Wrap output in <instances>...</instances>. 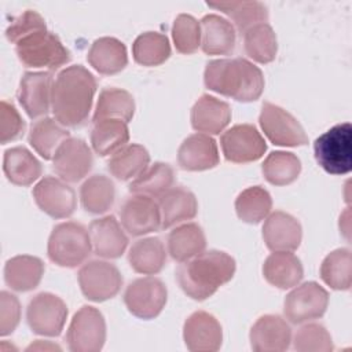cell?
Returning a JSON list of instances; mask_svg holds the SVG:
<instances>
[{"label": "cell", "instance_id": "603a6c76", "mask_svg": "<svg viewBox=\"0 0 352 352\" xmlns=\"http://www.w3.org/2000/svg\"><path fill=\"white\" fill-rule=\"evenodd\" d=\"M191 126L206 135H219L231 121L230 104L212 95H202L191 109Z\"/></svg>", "mask_w": 352, "mask_h": 352}, {"label": "cell", "instance_id": "d590c367", "mask_svg": "<svg viewBox=\"0 0 352 352\" xmlns=\"http://www.w3.org/2000/svg\"><path fill=\"white\" fill-rule=\"evenodd\" d=\"M135 114L133 96L121 88L107 87L99 94L92 122L106 118H120L125 122L131 121Z\"/></svg>", "mask_w": 352, "mask_h": 352}, {"label": "cell", "instance_id": "44dd1931", "mask_svg": "<svg viewBox=\"0 0 352 352\" xmlns=\"http://www.w3.org/2000/svg\"><path fill=\"white\" fill-rule=\"evenodd\" d=\"M88 232L92 250L99 257L118 258L128 246V236L113 214L92 220Z\"/></svg>", "mask_w": 352, "mask_h": 352}, {"label": "cell", "instance_id": "4dcf8cb0", "mask_svg": "<svg viewBox=\"0 0 352 352\" xmlns=\"http://www.w3.org/2000/svg\"><path fill=\"white\" fill-rule=\"evenodd\" d=\"M168 253L179 263L187 261L206 248V236L197 223H186L173 228L166 238Z\"/></svg>", "mask_w": 352, "mask_h": 352}, {"label": "cell", "instance_id": "d6986e66", "mask_svg": "<svg viewBox=\"0 0 352 352\" xmlns=\"http://www.w3.org/2000/svg\"><path fill=\"white\" fill-rule=\"evenodd\" d=\"M263 239L271 252H294L302 238L300 221L282 210H275L264 219Z\"/></svg>", "mask_w": 352, "mask_h": 352}, {"label": "cell", "instance_id": "1f68e13d", "mask_svg": "<svg viewBox=\"0 0 352 352\" xmlns=\"http://www.w3.org/2000/svg\"><path fill=\"white\" fill-rule=\"evenodd\" d=\"M128 140L129 129L125 121L120 118H106L94 122L91 129V144L98 155H113L126 146Z\"/></svg>", "mask_w": 352, "mask_h": 352}, {"label": "cell", "instance_id": "484cf974", "mask_svg": "<svg viewBox=\"0 0 352 352\" xmlns=\"http://www.w3.org/2000/svg\"><path fill=\"white\" fill-rule=\"evenodd\" d=\"M263 275L270 285L278 289H292L301 282L304 268L292 252H272L263 264Z\"/></svg>", "mask_w": 352, "mask_h": 352}, {"label": "cell", "instance_id": "c3c4849f", "mask_svg": "<svg viewBox=\"0 0 352 352\" xmlns=\"http://www.w3.org/2000/svg\"><path fill=\"white\" fill-rule=\"evenodd\" d=\"M21 320V304L16 296L3 290L0 293V336L11 334Z\"/></svg>", "mask_w": 352, "mask_h": 352}, {"label": "cell", "instance_id": "3957f363", "mask_svg": "<svg viewBox=\"0 0 352 352\" xmlns=\"http://www.w3.org/2000/svg\"><path fill=\"white\" fill-rule=\"evenodd\" d=\"M206 88L238 102L257 100L264 91L263 72L245 58L210 60L204 73Z\"/></svg>", "mask_w": 352, "mask_h": 352}, {"label": "cell", "instance_id": "7a4b0ae2", "mask_svg": "<svg viewBox=\"0 0 352 352\" xmlns=\"http://www.w3.org/2000/svg\"><path fill=\"white\" fill-rule=\"evenodd\" d=\"M235 270V260L228 253L204 250L177 267L176 279L180 289L190 298L204 301L213 296L219 287L230 282Z\"/></svg>", "mask_w": 352, "mask_h": 352}, {"label": "cell", "instance_id": "5b68a950", "mask_svg": "<svg viewBox=\"0 0 352 352\" xmlns=\"http://www.w3.org/2000/svg\"><path fill=\"white\" fill-rule=\"evenodd\" d=\"M15 52L19 60L28 67L58 70L72 59L70 51L63 45L60 38L45 30L34 32L15 44Z\"/></svg>", "mask_w": 352, "mask_h": 352}, {"label": "cell", "instance_id": "277c9868", "mask_svg": "<svg viewBox=\"0 0 352 352\" xmlns=\"http://www.w3.org/2000/svg\"><path fill=\"white\" fill-rule=\"evenodd\" d=\"M92 252L88 230L77 221L56 224L48 238L47 254L59 267L81 265Z\"/></svg>", "mask_w": 352, "mask_h": 352}, {"label": "cell", "instance_id": "bcb514c9", "mask_svg": "<svg viewBox=\"0 0 352 352\" xmlns=\"http://www.w3.org/2000/svg\"><path fill=\"white\" fill-rule=\"evenodd\" d=\"M45 29L47 25L44 18L34 10H26L19 16L12 19V22L6 29V36L11 43L16 44L23 37Z\"/></svg>", "mask_w": 352, "mask_h": 352}, {"label": "cell", "instance_id": "8d00e7d4", "mask_svg": "<svg viewBox=\"0 0 352 352\" xmlns=\"http://www.w3.org/2000/svg\"><path fill=\"white\" fill-rule=\"evenodd\" d=\"M210 8L224 12L232 19L236 29L241 33H245L254 25L267 23L268 8L261 1H219V3H206Z\"/></svg>", "mask_w": 352, "mask_h": 352}, {"label": "cell", "instance_id": "d6a6232c", "mask_svg": "<svg viewBox=\"0 0 352 352\" xmlns=\"http://www.w3.org/2000/svg\"><path fill=\"white\" fill-rule=\"evenodd\" d=\"M70 138L69 131L55 118L43 117L34 121L29 131V143L44 160L54 158L58 147Z\"/></svg>", "mask_w": 352, "mask_h": 352}, {"label": "cell", "instance_id": "8992f818", "mask_svg": "<svg viewBox=\"0 0 352 352\" xmlns=\"http://www.w3.org/2000/svg\"><path fill=\"white\" fill-rule=\"evenodd\" d=\"M315 160L330 175H346L352 168V126L342 122L331 126L314 142Z\"/></svg>", "mask_w": 352, "mask_h": 352}, {"label": "cell", "instance_id": "30bf717a", "mask_svg": "<svg viewBox=\"0 0 352 352\" xmlns=\"http://www.w3.org/2000/svg\"><path fill=\"white\" fill-rule=\"evenodd\" d=\"M78 285L88 300L102 302L118 294L122 276L114 264L104 260H89L78 271Z\"/></svg>", "mask_w": 352, "mask_h": 352}, {"label": "cell", "instance_id": "d4e9b609", "mask_svg": "<svg viewBox=\"0 0 352 352\" xmlns=\"http://www.w3.org/2000/svg\"><path fill=\"white\" fill-rule=\"evenodd\" d=\"M201 47L206 55H227L236 41L234 25L217 15L208 14L201 21Z\"/></svg>", "mask_w": 352, "mask_h": 352}, {"label": "cell", "instance_id": "6da1fadb", "mask_svg": "<svg viewBox=\"0 0 352 352\" xmlns=\"http://www.w3.org/2000/svg\"><path fill=\"white\" fill-rule=\"evenodd\" d=\"M96 88L95 76L82 65L60 70L52 84L51 110L54 118L69 128L82 125L92 109Z\"/></svg>", "mask_w": 352, "mask_h": 352}, {"label": "cell", "instance_id": "ac0fdd59", "mask_svg": "<svg viewBox=\"0 0 352 352\" xmlns=\"http://www.w3.org/2000/svg\"><path fill=\"white\" fill-rule=\"evenodd\" d=\"M52 84L50 72H26L22 76L16 98L30 118L43 117L50 111Z\"/></svg>", "mask_w": 352, "mask_h": 352}, {"label": "cell", "instance_id": "7dc6e473", "mask_svg": "<svg viewBox=\"0 0 352 352\" xmlns=\"http://www.w3.org/2000/svg\"><path fill=\"white\" fill-rule=\"evenodd\" d=\"M25 132V121L12 103L1 100L0 103V143L7 144L19 139Z\"/></svg>", "mask_w": 352, "mask_h": 352}, {"label": "cell", "instance_id": "ba28073f", "mask_svg": "<svg viewBox=\"0 0 352 352\" xmlns=\"http://www.w3.org/2000/svg\"><path fill=\"white\" fill-rule=\"evenodd\" d=\"M168 300L165 283L155 276H143L132 280L124 292L126 309L136 318L148 320L161 314Z\"/></svg>", "mask_w": 352, "mask_h": 352}, {"label": "cell", "instance_id": "52a82bcc", "mask_svg": "<svg viewBox=\"0 0 352 352\" xmlns=\"http://www.w3.org/2000/svg\"><path fill=\"white\" fill-rule=\"evenodd\" d=\"M72 352H99L106 341V322L102 312L91 305H82L73 316L66 331Z\"/></svg>", "mask_w": 352, "mask_h": 352}, {"label": "cell", "instance_id": "681fc988", "mask_svg": "<svg viewBox=\"0 0 352 352\" xmlns=\"http://www.w3.org/2000/svg\"><path fill=\"white\" fill-rule=\"evenodd\" d=\"M26 351H60V346L51 342V341H43V340H36L32 342Z\"/></svg>", "mask_w": 352, "mask_h": 352}, {"label": "cell", "instance_id": "5bb4252c", "mask_svg": "<svg viewBox=\"0 0 352 352\" xmlns=\"http://www.w3.org/2000/svg\"><path fill=\"white\" fill-rule=\"evenodd\" d=\"M122 228L132 236H142L161 228V212L158 202L147 195L133 194L120 206Z\"/></svg>", "mask_w": 352, "mask_h": 352}, {"label": "cell", "instance_id": "ab89813d", "mask_svg": "<svg viewBox=\"0 0 352 352\" xmlns=\"http://www.w3.org/2000/svg\"><path fill=\"white\" fill-rule=\"evenodd\" d=\"M243 48L246 55L257 63H270L278 52V40L268 23H258L243 33Z\"/></svg>", "mask_w": 352, "mask_h": 352}, {"label": "cell", "instance_id": "e0dca14e", "mask_svg": "<svg viewBox=\"0 0 352 352\" xmlns=\"http://www.w3.org/2000/svg\"><path fill=\"white\" fill-rule=\"evenodd\" d=\"M183 340L191 352H216L223 342V329L212 314L195 311L184 322Z\"/></svg>", "mask_w": 352, "mask_h": 352}, {"label": "cell", "instance_id": "7bdbcfd3", "mask_svg": "<svg viewBox=\"0 0 352 352\" xmlns=\"http://www.w3.org/2000/svg\"><path fill=\"white\" fill-rule=\"evenodd\" d=\"M132 55L142 66L162 65L170 56V44L165 34L158 32H144L132 44Z\"/></svg>", "mask_w": 352, "mask_h": 352}, {"label": "cell", "instance_id": "4316f807", "mask_svg": "<svg viewBox=\"0 0 352 352\" xmlns=\"http://www.w3.org/2000/svg\"><path fill=\"white\" fill-rule=\"evenodd\" d=\"M87 59L98 73L116 74L128 65L126 47L116 37H99L92 43Z\"/></svg>", "mask_w": 352, "mask_h": 352}, {"label": "cell", "instance_id": "9a60e30c", "mask_svg": "<svg viewBox=\"0 0 352 352\" xmlns=\"http://www.w3.org/2000/svg\"><path fill=\"white\" fill-rule=\"evenodd\" d=\"M94 155L85 140L67 138L56 150L52 158L55 173L66 183H77L91 170Z\"/></svg>", "mask_w": 352, "mask_h": 352}, {"label": "cell", "instance_id": "2e32d148", "mask_svg": "<svg viewBox=\"0 0 352 352\" xmlns=\"http://www.w3.org/2000/svg\"><path fill=\"white\" fill-rule=\"evenodd\" d=\"M33 198L37 206L54 219L70 217L76 210V192L62 179L44 176L33 187Z\"/></svg>", "mask_w": 352, "mask_h": 352}, {"label": "cell", "instance_id": "ee69618b", "mask_svg": "<svg viewBox=\"0 0 352 352\" xmlns=\"http://www.w3.org/2000/svg\"><path fill=\"white\" fill-rule=\"evenodd\" d=\"M175 48L180 54H192L201 45V23L190 14H179L172 26Z\"/></svg>", "mask_w": 352, "mask_h": 352}, {"label": "cell", "instance_id": "f546056e", "mask_svg": "<svg viewBox=\"0 0 352 352\" xmlns=\"http://www.w3.org/2000/svg\"><path fill=\"white\" fill-rule=\"evenodd\" d=\"M131 268L143 275H155L166 264L164 242L157 236H146L132 243L128 252Z\"/></svg>", "mask_w": 352, "mask_h": 352}, {"label": "cell", "instance_id": "f1b7e54d", "mask_svg": "<svg viewBox=\"0 0 352 352\" xmlns=\"http://www.w3.org/2000/svg\"><path fill=\"white\" fill-rule=\"evenodd\" d=\"M3 170L12 184L30 186L41 176L43 166L26 147L16 146L4 151Z\"/></svg>", "mask_w": 352, "mask_h": 352}, {"label": "cell", "instance_id": "4fadbf2b", "mask_svg": "<svg viewBox=\"0 0 352 352\" xmlns=\"http://www.w3.org/2000/svg\"><path fill=\"white\" fill-rule=\"evenodd\" d=\"M224 158L235 164H246L260 160L267 144L261 133L252 124H236L223 132L220 138Z\"/></svg>", "mask_w": 352, "mask_h": 352}, {"label": "cell", "instance_id": "f35d334b", "mask_svg": "<svg viewBox=\"0 0 352 352\" xmlns=\"http://www.w3.org/2000/svg\"><path fill=\"white\" fill-rule=\"evenodd\" d=\"M322 280L334 290H349L352 283V254L348 248L330 252L320 264Z\"/></svg>", "mask_w": 352, "mask_h": 352}, {"label": "cell", "instance_id": "7c38bea8", "mask_svg": "<svg viewBox=\"0 0 352 352\" xmlns=\"http://www.w3.org/2000/svg\"><path fill=\"white\" fill-rule=\"evenodd\" d=\"M67 319L65 301L52 293H38L28 304L26 320L34 334L56 337L62 333Z\"/></svg>", "mask_w": 352, "mask_h": 352}, {"label": "cell", "instance_id": "9c48e42d", "mask_svg": "<svg viewBox=\"0 0 352 352\" xmlns=\"http://www.w3.org/2000/svg\"><path fill=\"white\" fill-rule=\"evenodd\" d=\"M258 122L267 139L275 146L297 147L308 143V136L301 124L280 106L264 102Z\"/></svg>", "mask_w": 352, "mask_h": 352}, {"label": "cell", "instance_id": "60d3db41", "mask_svg": "<svg viewBox=\"0 0 352 352\" xmlns=\"http://www.w3.org/2000/svg\"><path fill=\"white\" fill-rule=\"evenodd\" d=\"M271 195L261 186L245 188L235 199V212L238 217L249 224H257L264 220L271 213Z\"/></svg>", "mask_w": 352, "mask_h": 352}, {"label": "cell", "instance_id": "74e56055", "mask_svg": "<svg viewBox=\"0 0 352 352\" xmlns=\"http://www.w3.org/2000/svg\"><path fill=\"white\" fill-rule=\"evenodd\" d=\"M175 183V172L169 164L154 162L129 183L132 194L160 198Z\"/></svg>", "mask_w": 352, "mask_h": 352}, {"label": "cell", "instance_id": "f6af8a7d", "mask_svg": "<svg viewBox=\"0 0 352 352\" xmlns=\"http://www.w3.org/2000/svg\"><path fill=\"white\" fill-rule=\"evenodd\" d=\"M293 348L298 352H330L334 346L331 336L323 324L308 323L296 331Z\"/></svg>", "mask_w": 352, "mask_h": 352}, {"label": "cell", "instance_id": "836d02e7", "mask_svg": "<svg viewBox=\"0 0 352 352\" xmlns=\"http://www.w3.org/2000/svg\"><path fill=\"white\" fill-rule=\"evenodd\" d=\"M150 164V154L142 144L131 143L116 151L109 162L107 168L110 173L122 182L133 180L142 175Z\"/></svg>", "mask_w": 352, "mask_h": 352}, {"label": "cell", "instance_id": "83f0119b", "mask_svg": "<svg viewBox=\"0 0 352 352\" xmlns=\"http://www.w3.org/2000/svg\"><path fill=\"white\" fill-rule=\"evenodd\" d=\"M44 274L41 258L19 254L7 260L4 265V280L15 292H30L38 286Z\"/></svg>", "mask_w": 352, "mask_h": 352}, {"label": "cell", "instance_id": "e575fe53", "mask_svg": "<svg viewBox=\"0 0 352 352\" xmlns=\"http://www.w3.org/2000/svg\"><path fill=\"white\" fill-rule=\"evenodd\" d=\"M114 199V183L104 175H92L80 187V201L88 213H106L111 209Z\"/></svg>", "mask_w": 352, "mask_h": 352}, {"label": "cell", "instance_id": "7402d4cb", "mask_svg": "<svg viewBox=\"0 0 352 352\" xmlns=\"http://www.w3.org/2000/svg\"><path fill=\"white\" fill-rule=\"evenodd\" d=\"M217 143L210 135L194 133L183 140L177 150V164L184 170L198 172L219 165Z\"/></svg>", "mask_w": 352, "mask_h": 352}, {"label": "cell", "instance_id": "cb8c5ba5", "mask_svg": "<svg viewBox=\"0 0 352 352\" xmlns=\"http://www.w3.org/2000/svg\"><path fill=\"white\" fill-rule=\"evenodd\" d=\"M161 228H169L197 216L198 202L195 195L183 186H172L158 198Z\"/></svg>", "mask_w": 352, "mask_h": 352}, {"label": "cell", "instance_id": "b9f144b4", "mask_svg": "<svg viewBox=\"0 0 352 352\" xmlns=\"http://www.w3.org/2000/svg\"><path fill=\"white\" fill-rule=\"evenodd\" d=\"M265 180L274 186L293 183L301 172V161L290 151H272L261 165Z\"/></svg>", "mask_w": 352, "mask_h": 352}, {"label": "cell", "instance_id": "8fae6325", "mask_svg": "<svg viewBox=\"0 0 352 352\" xmlns=\"http://www.w3.org/2000/svg\"><path fill=\"white\" fill-rule=\"evenodd\" d=\"M327 305V290L311 280L294 286V289L285 297L283 314L290 323L300 324L323 316Z\"/></svg>", "mask_w": 352, "mask_h": 352}, {"label": "cell", "instance_id": "ffe728a7", "mask_svg": "<svg viewBox=\"0 0 352 352\" xmlns=\"http://www.w3.org/2000/svg\"><path fill=\"white\" fill-rule=\"evenodd\" d=\"M249 340L256 352H282L290 346L292 329L282 316L264 315L252 326Z\"/></svg>", "mask_w": 352, "mask_h": 352}]
</instances>
